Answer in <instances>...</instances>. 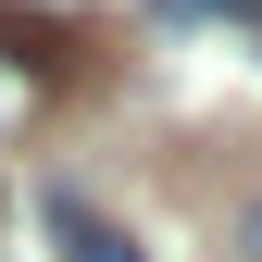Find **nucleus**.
Here are the masks:
<instances>
[{
  "instance_id": "1",
  "label": "nucleus",
  "mask_w": 262,
  "mask_h": 262,
  "mask_svg": "<svg viewBox=\"0 0 262 262\" xmlns=\"http://www.w3.org/2000/svg\"><path fill=\"white\" fill-rule=\"evenodd\" d=\"M38 225H50V262H138V237H125L113 212H88L75 187H50V200H38Z\"/></svg>"
},
{
  "instance_id": "2",
  "label": "nucleus",
  "mask_w": 262,
  "mask_h": 262,
  "mask_svg": "<svg viewBox=\"0 0 262 262\" xmlns=\"http://www.w3.org/2000/svg\"><path fill=\"white\" fill-rule=\"evenodd\" d=\"M38 113H50V62L38 50H0V150H13Z\"/></svg>"
},
{
  "instance_id": "3",
  "label": "nucleus",
  "mask_w": 262,
  "mask_h": 262,
  "mask_svg": "<svg viewBox=\"0 0 262 262\" xmlns=\"http://www.w3.org/2000/svg\"><path fill=\"white\" fill-rule=\"evenodd\" d=\"M212 13H237V25H262V0H162V25H212Z\"/></svg>"
},
{
  "instance_id": "4",
  "label": "nucleus",
  "mask_w": 262,
  "mask_h": 262,
  "mask_svg": "<svg viewBox=\"0 0 262 262\" xmlns=\"http://www.w3.org/2000/svg\"><path fill=\"white\" fill-rule=\"evenodd\" d=\"M250 250H262V212H250Z\"/></svg>"
}]
</instances>
